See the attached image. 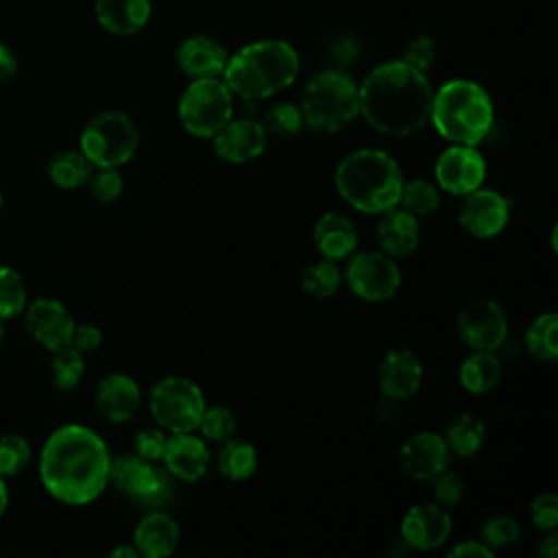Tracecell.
<instances>
[{
    "label": "cell",
    "instance_id": "f5cc1de1",
    "mask_svg": "<svg viewBox=\"0 0 558 558\" xmlns=\"http://www.w3.org/2000/svg\"><path fill=\"white\" fill-rule=\"evenodd\" d=\"M2 203H4V198H2V192H0V211H2Z\"/></svg>",
    "mask_w": 558,
    "mask_h": 558
},
{
    "label": "cell",
    "instance_id": "52a82bcc",
    "mask_svg": "<svg viewBox=\"0 0 558 558\" xmlns=\"http://www.w3.org/2000/svg\"><path fill=\"white\" fill-rule=\"evenodd\" d=\"M140 146V129L124 111H100L81 131L78 148L94 168H120Z\"/></svg>",
    "mask_w": 558,
    "mask_h": 558
},
{
    "label": "cell",
    "instance_id": "2e32d148",
    "mask_svg": "<svg viewBox=\"0 0 558 558\" xmlns=\"http://www.w3.org/2000/svg\"><path fill=\"white\" fill-rule=\"evenodd\" d=\"M214 153L227 163H244L264 155L268 133L259 120H229L214 137Z\"/></svg>",
    "mask_w": 558,
    "mask_h": 558
},
{
    "label": "cell",
    "instance_id": "836d02e7",
    "mask_svg": "<svg viewBox=\"0 0 558 558\" xmlns=\"http://www.w3.org/2000/svg\"><path fill=\"white\" fill-rule=\"evenodd\" d=\"M26 303H28V288L22 275L9 264H0V318L9 320L20 316Z\"/></svg>",
    "mask_w": 558,
    "mask_h": 558
},
{
    "label": "cell",
    "instance_id": "30bf717a",
    "mask_svg": "<svg viewBox=\"0 0 558 558\" xmlns=\"http://www.w3.org/2000/svg\"><path fill=\"white\" fill-rule=\"evenodd\" d=\"M109 484L146 510H155L172 497V484L168 475L155 469L150 460L137 456L135 451L111 458Z\"/></svg>",
    "mask_w": 558,
    "mask_h": 558
},
{
    "label": "cell",
    "instance_id": "681fc988",
    "mask_svg": "<svg viewBox=\"0 0 558 558\" xmlns=\"http://www.w3.org/2000/svg\"><path fill=\"white\" fill-rule=\"evenodd\" d=\"M135 556H140L135 545H118L109 551V558H135Z\"/></svg>",
    "mask_w": 558,
    "mask_h": 558
},
{
    "label": "cell",
    "instance_id": "1f68e13d",
    "mask_svg": "<svg viewBox=\"0 0 558 558\" xmlns=\"http://www.w3.org/2000/svg\"><path fill=\"white\" fill-rule=\"evenodd\" d=\"M299 283L305 294H310L318 301H325L338 292V288L342 283V272L336 266V262L323 257L320 262H314L301 270Z\"/></svg>",
    "mask_w": 558,
    "mask_h": 558
},
{
    "label": "cell",
    "instance_id": "f6af8a7d",
    "mask_svg": "<svg viewBox=\"0 0 558 558\" xmlns=\"http://www.w3.org/2000/svg\"><path fill=\"white\" fill-rule=\"evenodd\" d=\"M70 344L74 349H78L81 353H92L96 349H100L102 344V331L100 327L92 325V323H76L74 331H72V340Z\"/></svg>",
    "mask_w": 558,
    "mask_h": 558
},
{
    "label": "cell",
    "instance_id": "8fae6325",
    "mask_svg": "<svg viewBox=\"0 0 558 558\" xmlns=\"http://www.w3.org/2000/svg\"><path fill=\"white\" fill-rule=\"evenodd\" d=\"M344 281L357 299L381 303L397 294L401 286V270L397 262L384 251H364L355 255L351 253Z\"/></svg>",
    "mask_w": 558,
    "mask_h": 558
},
{
    "label": "cell",
    "instance_id": "277c9868",
    "mask_svg": "<svg viewBox=\"0 0 558 558\" xmlns=\"http://www.w3.org/2000/svg\"><path fill=\"white\" fill-rule=\"evenodd\" d=\"M299 54L283 39H259L227 59L222 81L244 100L270 98L294 83Z\"/></svg>",
    "mask_w": 558,
    "mask_h": 558
},
{
    "label": "cell",
    "instance_id": "60d3db41",
    "mask_svg": "<svg viewBox=\"0 0 558 558\" xmlns=\"http://www.w3.org/2000/svg\"><path fill=\"white\" fill-rule=\"evenodd\" d=\"M436 59V41L429 35H414L401 54V61L418 72H427Z\"/></svg>",
    "mask_w": 558,
    "mask_h": 558
},
{
    "label": "cell",
    "instance_id": "d4e9b609",
    "mask_svg": "<svg viewBox=\"0 0 558 558\" xmlns=\"http://www.w3.org/2000/svg\"><path fill=\"white\" fill-rule=\"evenodd\" d=\"M381 220L377 225V244L390 257H408L416 251L421 240L418 218L405 209H388L379 214Z\"/></svg>",
    "mask_w": 558,
    "mask_h": 558
},
{
    "label": "cell",
    "instance_id": "484cf974",
    "mask_svg": "<svg viewBox=\"0 0 558 558\" xmlns=\"http://www.w3.org/2000/svg\"><path fill=\"white\" fill-rule=\"evenodd\" d=\"M98 24L118 37L140 33L150 20V0H94Z\"/></svg>",
    "mask_w": 558,
    "mask_h": 558
},
{
    "label": "cell",
    "instance_id": "d6986e66",
    "mask_svg": "<svg viewBox=\"0 0 558 558\" xmlns=\"http://www.w3.org/2000/svg\"><path fill=\"white\" fill-rule=\"evenodd\" d=\"M451 534V517L442 506L418 504L412 506L401 521V538L421 551L440 547Z\"/></svg>",
    "mask_w": 558,
    "mask_h": 558
},
{
    "label": "cell",
    "instance_id": "cb8c5ba5",
    "mask_svg": "<svg viewBox=\"0 0 558 558\" xmlns=\"http://www.w3.org/2000/svg\"><path fill=\"white\" fill-rule=\"evenodd\" d=\"M314 244L325 259H347L357 248L353 220L342 211H325L314 225Z\"/></svg>",
    "mask_w": 558,
    "mask_h": 558
},
{
    "label": "cell",
    "instance_id": "74e56055",
    "mask_svg": "<svg viewBox=\"0 0 558 558\" xmlns=\"http://www.w3.org/2000/svg\"><path fill=\"white\" fill-rule=\"evenodd\" d=\"M196 429L201 432V436L205 440L222 442L235 434L238 421H235V414L227 405H209V408L205 405Z\"/></svg>",
    "mask_w": 558,
    "mask_h": 558
},
{
    "label": "cell",
    "instance_id": "d590c367",
    "mask_svg": "<svg viewBox=\"0 0 558 558\" xmlns=\"http://www.w3.org/2000/svg\"><path fill=\"white\" fill-rule=\"evenodd\" d=\"M31 458L33 447L22 434H0V477L20 475L31 464Z\"/></svg>",
    "mask_w": 558,
    "mask_h": 558
},
{
    "label": "cell",
    "instance_id": "f35d334b",
    "mask_svg": "<svg viewBox=\"0 0 558 558\" xmlns=\"http://www.w3.org/2000/svg\"><path fill=\"white\" fill-rule=\"evenodd\" d=\"M519 536H521V525L514 517H508V514L490 517L480 527V541L493 551L514 545Z\"/></svg>",
    "mask_w": 558,
    "mask_h": 558
},
{
    "label": "cell",
    "instance_id": "44dd1931",
    "mask_svg": "<svg viewBox=\"0 0 558 558\" xmlns=\"http://www.w3.org/2000/svg\"><path fill=\"white\" fill-rule=\"evenodd\" d=\"M142 401L140 384L124 373L105 375L94 392L96 410L111 423H126L133 418Z\"/></svg>",
    "mask_w": 558,
    "mask_h": 558
},
{
    "label": "cell",
    "instance_id": "4dcf8cb0",
    "mask_svg": "<svg viewBox=\"0 0 558 558\" xmlns=\"http://www.w3.org/2000/svg\"><path fill=\"white\" fill-rule=\"evenodd\" d=\"M558 314L545 312L536 316L527 331H525V347L527 351L541 362H556L558 360Z\"/></svg>",
    "mask_w": 558,
    "mask_h": 558
},
{
    "label": "cell",
    "instance_id": "4316f807",
    "mask_svg": "<svg viewBox=\"0 0 558 558\" xmlns=\"http://www.w3.org/2000/svg\"><path fill=\"white\" fill-rule=\"evenodd\" d=\"M501 379V362L495 351H473L460 364V384L471 395L490 392Z\"/></svg>",
    "mask_w": 558,
    "mask_h": 558
},
{
    "label": "cell",
    "instance_id": "ffe728a7",
    "mask_svg": "<svg viewBox=\"0 0 558 558\" xmlns=\"http://www.w3.org/2000/svg\"><path fill=\"white\" fill-rule=\"evenodd\" d=\"M161 460L166 471L181 482H198L209 469L207 440L194 432H174L166 440Z\"/></svg>",
    "mask_w": 558,
    "mask_h": 558
},
{
    "label": "cell",
    "instance_id": "e575fe53",
    "mask_svg": "<svg viewBox=\"0 0 558 558\" xmlns=\"http://www.w3.org/2000/svg\"><path fill=\"white\" fill-rule=\"evenodd\" d=\"M399 205L401 209L410 211L412 216L421 218L427 216L432 211H436V207L440 205V194L438 187L425 179H412V181H403L401 187V196H399Z\"/></svg>",
    "mask_w": 558,
    "mask_h": 558
},
{
    "label": "cell",
    "instance_id": "83f0119b",
    "mask_svg": "<svg viewBox=\"0 0 558 558\" xmlns=\"http://www.w3.org/2000/svg\"><path fill=\"white\" fill-rule=\"evenodd\" d=\"M442 438H445L451 456L473 458L486 440V427L475 414L460 412L458 416H453L447 423V429H445Z\"/></svg>",
    "mask_w": 558,
    "mask_h": 558
},
{
    "label": "cell",
    "instance_id": "bcb514c9",
    "mask_svg": "<svg viewBox=\"0 0 558 558\" xmlns=\"http://www.w3.org/2000/svg\"><path fill=\"white\" fill-rule=\"evenodd\" d=\"M493 549L482 541H462L449 549L451 558H493Z\"/></svg>",
    "mask_w": 558,
    "mask_h": 558
},
{
    "label": "cell",
    "instance_id": "ab89813d",
    "mask_svg": "<svg viewBox=\"0 0 558 558\" xmlns=\"http://www.w3.org/2000/svg\"><path fill=\"white\" fill-rule=\"evenodd\" d=\"M87 190L98 203H113L124 190V179L118 168H96L87 179Z\"/></svg>",
    "mask_w": 558,
    "mask_h": 558
},
{
    "label": "cell",
    "instance_id": "9c48e42d",
    "mask_svg": "<svg viewBox=\"0 0 558 558\" xmlns=\"http://www.w3.org/2000/svg\"><path fill=\"white\" fill-rule=\"evenodd\" d=\"M148 408L161 429L194 432L205 410L203 390L187 377L168 375L153 384Z\"/></svg>",
    "mask_w": 558,
    "mask_h": 558
},
{
    "label": "cell",
    "instance_id": "3957f363",
    "mask_svg": "<svg viewBox=\"0 0 558 558\" xmlns=\"http://www.w3.org/2000/svg\"><path fill=\"white\" fill-rule=\"evenodd\" d=\"M333 183L340 198L353 209L362 214H384L399 205L403 172L388 153L379 148H357L340 159Z\"/></svg>",
    "mask_w": 558,
    "mask_h": 558
},
{
    "label": "cell",
    "instance_id": "7a4b0ae2",
    "mask_svg": "<svg viewBox=\"0 0 558 558\" xmlns=\"http://www.w3.org/2000/svg\"><path fill=\"white\" fill-rule=\"evenodd\" d=\"M434 89L425 76L397 61L373 68L357 85L360 116L381 135L408 137L429 122Z\"/></svg>",
    "mask_w": 558,
    "mask_h": 558
},
{
    "label": "cell",
    "instance_id": "7dc6e473",
    "mask_svg": "<svg viewBox=\"0 0 558 558\" xmlns=\"http://www.w3.org/2000/svg\"><path fill=\"white\" fill-rule=\"evenodd\" d=\"M17 68H20V63H17L15 52L11 50L9 44L0 41V83L11 81L17 74Z\"/></svg>",
    "mask_w": 558,
    "mask_h": 558
},
{
    "label": "cell",
    "instance_id": "f1b7e54d",
    "mask_svg": "<svg viewBox=\"0 0 558 558\" xmlns=\"http://www.w3.org/2000/svg\"><path fill=\"white\" fill-rule=\"evenodd\" d=\"M48 179L61 190H78L87 183L94 166L81 148L59 150L48 161Z\"/></svg>",
    "mask_w": 558,
    "mask_h": 558
},
{
    "label": "cell",
    "instance_id": "5b68a950",
    "mask_svg": "<svg viewBox=\"0 0 558 558\" xmlns=\"http://www.w3.org/2000/svg\"><path fill=\"white\" fill-rule=\"evenodd\" d=\"M493 120V100L475 81H447L432 96L429 122L451 144L477 146L488 135Z\"/></svg>",
    "mask_w": 558,
    "mask_h": 558
},
{
    "label": "cell",
    "instance_id": "f907efd6",
    "mask_svg": "<svg viewBox=\"0 0 558 558\" xmlns=\"http://www.w3.org/2000/svg\"><path fill=\"white\" fill-rule=\"evenodd\" d=\"M7 508H9V488H7V480L0 477V519L4 517Z\"/></svg>",
    "mask_w": 558,
    "mask_h": 558
},
{
    "label": "cell",
    "instance_id": "7402d4cb",
    "mask_svg": "<svg viewBox=\"0 0 558 558\" xmlns=\"http://www.w3.org/2000/svg\"><path fill=\"white\" fill-rule=\"evenodd\" d=\"M181 541L179 523L163 510H148L133 530V545L144 558H166Z\"/></svg>",
    "mask_w": 558,
    "mask_h": 558
},
{
    "label": "cell",
    "instance_id": "816d5d0a",
    "mask_svg": "<svg viewBox=\"0 0 558 558\" xmlns=\"http://www.w3.org/2000/svg\"><path fill=\"white\" fill-rule=\"evenodd\" d=\"M4 336H7V331H4V320L0 318V344L4 342Z\"/></svg>",
    "mask_w": 558,
    "mask_h": 558
},
{
    "label": "cell",
    "instance_id": "8d00e7d4",
    "mask_svg": "<svg viewBox=\"0 0 558 558\" xmlns=\"http://www.w3.org/2000/svg\"><path fill=\"white\" fill-rule=\"evenodd\" d=\"M264 129L268 135L290 140L303 129V116L299 105L292 102H277L264 113Z\"/></svg>",
    "mask_w": 558,
    "mask_h": 558
},
{
    "label": "cell",
    "instance_id": "ee69618b",
    "mask_svg": "<svg viewBox=\"0 0 558 558\" xmlns=\"http://www.w3.org/2000/svg\"><path fill=\"white\" fill-rule=\"evenodd\" d=\"M166 440L168 436L157 429V427H146V429H140L133 438V451L150 462H157L161 460L163 456V449H166Z\"/></svg>",
    "mask_w": 558,
    "mask_h": 558
},
{
    "label": "cell",
    "instance_id": "ac0fdd59",
    "mask_svg": "<svg viewBox=\"0 0 558 558\" xmlns=\"http://www.w3.org/2000/svg\"><path fill=\"white\" fill-rule=\"evenodd\" d=\"M423 381V364L410 349H388L377 368V386L386 399H410Z\"/></svg>",
    "mask_w": 558,
    "mask_h": 558
},
{
    "label": "cell",
    "instance_id": "c3c4849f",
    "mask_svg": "<svg viewBox=\"0 0 558 558\" xmlns=\"http://www.w3.org/2000/svg\"><path fill=\"white\" fill-rule=\"evenodd\" d=\"M536 551H538L541 558H556V554H558V534H556V530H551V532L541 541V545L536 547Z\"/></svg>",
    "mask_w": 558,
    "mask_h": 558
},
{
    "label": "cell",
    "instance_id": "b9f144b4",
    "mask_svg": "<svg viewBox=\"0 0 558 558\" xmlns=\"http://www.w3.org/2000/svg\"><path fill=\"white\" fill-rule=\"evenodd\" d=\"M429 482H432V495L438 501V506L451 508V506L460 504V499L464 495V482L458 473L445 469L442 473H438Z\"/></svg>",
    "mask_w": 558,
    "mask_h": 558
},
{
    "label": "cell",
    "instance_id": "9a60e30c",
    "mask_svg": "<svg viewBox=\"0 0 558 558\" xmlns=\"http://www.w3.org/2000/svg\"><path fill=\"white\" fill-rule=\"evenodd\" d=\"M510 220V201L490 187H477L464 194L458 211L460 227L475 238H493Z\"/></svg>",
    "mask_w": 558,
    "mask_h": 558
},
{
    "label": "cell",
    "instance_id": "d6a6232c",
    "mask_svg": "<svg viewBox=\"0 0 558 558\" xmlns=\"http://www.w3.org/2000/svg\"><path fill=\"white\" fill-rule=\"evenodd\" d=\"M85 377V353L74 349L72 344L52 351L50 360V379L52 386L61 392L74 390Z\"/></svg>",
    "mask_w": 558,
    "mask_h": 558
},
{
    "label": "cell",
    "instance_id": "5bb4252c",
    "mask_svg": "<svg viewBox=\"0 0 558 558\" xmlns=\"http://www.w3.org/2000/svg\"><path fill=\"white\" fill-rule=\"evenodd\" d=\"M24 327L28 336L46 351H57L68 347L74 331V318L68 307L52 296H39L24 307Z\"/></svg>",
    "mask_w": 558,
    "mask_h": 558
},
{
    "label": "cell",
    "instance_id": "e0dca14e",
    "mask_svg": "<svg viewBox=\"0 0 558 558\" xmlns=\"http://www.w3.org/2000/svg\"><path fill=\"white\" fill-rule=\"evenodd\" d=\"M451 451L436 432H416L399 449V464L412 480H432L449 469Z\"/></svg>",
    "mask_w": 558,
    "mask_h": 558
},
{
    "label": "cell",
    "instance_id": "8992f818",
    "mask_svg": "<svg viewBox=\"0 0 558 558\" xmlns=\"http://www.w3.org/2000/svg\"><path fill=\"white\" fill-rule=\"evenodd\" d=\"M299 109L303 126L318 133L342 131L360 116L357 85L342 70H320L305 83Z\"/></svg>",
    "mask_w": 558,
    "mask_h": 558
},
{
    "label": "cell",
    "instance_id": "f546056e",
    "mask_svg": "<svg viewBox=\"0 0 558 558\" xmlns=\"http://www.w3.org/2000/svg\"><path fill=\"white\" fill-rule=\"evenodd\" d=\"M218 471L222 477L231 482L248 480L257 469V451L248 440L242 438H227L218 451Z\"/></svg>",
    "mask_w": 558,
    "mask_h": 558
},
{
    "label": "cell",
    "instance_id": "603a6c76",
    "mask_svg": "<svg viewBox=\"0 0 558 558\" xmlns=\"http://www.w3.org/2000/svg\"><path fill=\"white\" fill-rule=\"evenodd\" d=\"M227 50L220 41L207 35H192L177 48V63L190 78H214L222 76L227 65Z\"/></svg>",
    "mask_w": 558,
    "mask_h": 558
},
{
    "label": "cell",
    "instance_id": "6da1fadb",
    "mask_svg": "<svg viewBox=\"0 0 558 558\" xmlns=\"http://www.w3.org/2000/svg\"><path fill=\"white\" fill-rule=\"evenodd\" d=\"M109 464L107 442L92 427L68 423L41 445L37 471L50 497L65 506H87L109 486Z\"/></svg>",
    "mask_w": 558,
    "mask_h": 558
},
{
    "label": "cell",
    "instance_id": "7bdbcfd3",
    "mask_svg": "<svg viewBox=\"0 0 558 558\" xmlns=\"http://www.w3.org/2000/svg\"><path fill=\"white\" fill-rule=\"evenodd\" d=\"M530 519L534 527L551 532L558 525V497L554 493H541L530 504Z\"/></svg>",
    "mask_w": 558,
    "mask_h": 558
},
{
    "label": "cell",
    "instance_id": "4fadbf2b",
    "mask_svg": "<svg viewBox=\"0 0 558 558\" xmlns=\"http://www.w3.org/2000/svg\"><path fill=\"white\" fill-rule=\"evenodd\" d=\"M434 174L440 190L453 196H464L484 183L486 161L477 146L451 144L438 155Z\"/></svg>",
    "mask_w": 558,
    "mask_h": 558
},
{
    "label": "cell",
    "instance_id": "7c38bea8",
    "mask_svg": "<svg viewBox=\"0 0 558 558\" xmlns=\"http://www.w3.org/2000/svg\"><path fill=\"white\" fill-rule=\"evenodd\" d=\"M458 336L475 351H497L508 338V318L499 303L473 299L458 314Z\"/></svg>",
    "mask_w": 558,
    "mask_h": 558
},
{
    "label": "cell",
    "instance_id": "ba28073f",
    "mask_svg": "<svg viewBox=\"0 0 558 558\" xmlns=\"http://www.w3.org/2000/svg\"><path fill=\"white\" fill-rule=\"evenodd\" d=\"M231 116L233 94L220 76L192 78L179 98L181 124L194 137H214Z\"/></svg>",
    "mask_w": 558,
    "mask_h": 558
}]
</instances>
